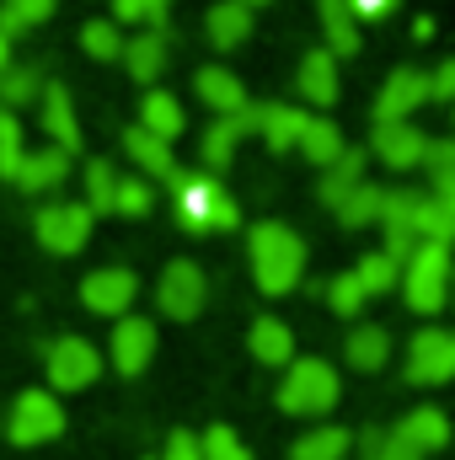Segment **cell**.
<instances>
[{
    "mask_svg": "<svg viewBox=\"0 0 455 460\" xmlns=\"http://www.w3.org/2000/svg\"><path fill=\"white\" fill-rule=\"evenodd\" d=\"M391 5H397V0H348V11H353V16H386Z\"/></svg>",
    "mask_w": 455,
    "mask_h": 460,
    "instance_id": "48",
    "label": "cell"
},
{
    "mask_svg": "<svg viewBox=\"0 0 455 460\" xmlns=\"http://www.w3.org/2000/svg\"><path fill=\"white\" fill-rule=\"evenodd\" d=\"M300 97L317 102V108H333L338 102V59L327 49H311L300 59Z\"/></svg>",
    "mask_w": 455,
    "mask_h": 460,
    "instance_id": "20",
    "label": "cell"
},
{
    "mask_svg": "<svg viewBox=\"0 0 455 460\" xmlns=\"http://www.w3.org/2000/svg\"><path fill=\"white\" fill-rule=\"evenodd\" d=\"M38 102H43V134H49V145L70 155V150L81 145V123H76V102H70V92H65L59 81H49Z\"/></svg>",
    "mask_w": 455,
    "mask_h": 460,
    "instance_id": "16",
    "label": "cell"
},
{
    "mask_svg": "<svg viewBox=\"0 0 455 460\" xmlns=\"http://www.w3.org/2000/svg\"><path fill=\"white\" fill-rule=\"evenodd\" d=\"M161 460H204V456H199V439L177 429V434L166 439V456H161Z\"/></svg>",
    "mask_w": 455,
    "mask_h": 460,
    "instance_id": "46",
    "label": "cell"
},
{
    "mask_svg": "<svg viewBox=\"0 0 455 460\" xmlns=\"http://www.w3.org/2000/svg\"><path fill=\"white\" fill-rule=\"evenodd\" d=\"M156 300H161V311H166V316H177V322H193V316L204 311V300H210L204 268H199L193 257H177V262H166V273H161V284H156Z\"/></svg>",
    "mask_w": 455,
    "mask_h": 460,
    "instance_id": "8",
    "label": "cell"
},
{
    "mask_svg": "<svg viewBox=\"0 0 455 460\" xmlns=\"http://www.w3.org/2000/svg\"><path fill=\"white\" fill-rule=\"evenodd\" d=\"M391 439H397L402 450H413V456H429V450L451 445V418H445L440 407H413V412L391 429Z\"/></svg>",
    "mask_w": 455,
    "mask_h": 460,
    "instance_id": "14",
    "label": "cell"
},
{
    "mask_svg": "<svg viewBox=\"0 0 455 460\" xmlns=\"http://www.w3.org/2000/svg\"><path fill=\"white\" fill-rule=\"evenodd\" d=\"M279 407L295 418L338 407V369L327 358H290V375L279 385Z\"/></svg>",
    "mask_w": 455,
    "mask_h": 460,
    "instance_id": "4",
    "label": "cell"
},
{
    "mask_svg": "<svg viewBox=\"0 0 455 460\" xmlns=\"http://www.w3.org/2000/svg\"><path fill=\"white\" fill-rule=\"evenodd\" d=\"M92 220H97V215H92L86 204H49V209L38 215V241H43L49 252H59V257H70V252L86 246Z\"/></svg>",
    "mask_w": 455,
    "mask_h": 460,
    "instance_id": "11",
    "label": "cell"
},
{
    "mask_svg": "<svg viewBox=\"0 0 455 460\" xmlns=\"http://www.w3.org/2000/svg\"><path fill=\"white\" fill-rule=\"evenodd\" d=\"M364 456L370 460H424V456H413V450H402L397 439H386V434H364Z\"/></svg>",
    "mask_w": 455,
    "mask_h": 460,
    "instance_id": "45",
    "label": "cell"
},
{
    "mask_svg": "<svg viewBox=\"0 0 455 460\" xmlns=\"http://www.w3.org/2000/svg\"><path fill=\"white\" fill-rule=\"evenodd\" d=\"M257 118H263V108L252 102V108H241L236 118H220V123L204 134V166H210V172H226L230 155H236V139L257 134Z\"/></svg>",
    "mask_w": 455,
    "mask_h": 460,
    "instance_id": "17",
    "label": "cell"
},
{
    "mask_svg": "<svg viewBox=\"0 0 455 460\" xmlns=\"http://www.w3.org/2000/svg\"><path fill=\"white\" fill-rule=\"evenodd\" d=\"M123 150L134 155V166H139L145 177H172V172H177L172 145H166V139H156V134H145V128H129V134H123Z\"/></svg>",
    "mask_w": 455,
    "mask_h": 460,
    "instance_id": "25",
    "label": "cell"
},
{
    "mask_svg": "<svg viewBox=\"0 0 455 460\" xmlns=\"http://www.w3.org/2000/svg\"><path fill=\"white\" fill-rule=\"evenodd\" d=\"M199 456H204V460H252V450L241 445V434H236V429L215 423V429L199 439Z\"/></svg>",
    "mask_w": 455,
    "mask_h": 460,
    "instance_id": "38",
    "label": "cell"
},
{
    "mask_svg": "<svg viewBox=\"0 0 455 460\" xmlns=\"http://www.w3.org/2000/svg\"><path fill=\"white\" fill-rule=\"evenodd\" d=\"M123 65H129L134 81H156L161 65H166V27H150L134 43H123Z\"/></svg>",
    "mask_w": 455,
    "mask_h": 460,
    "instance_id": "24",
    "label": "cell"
},
{
    "mask_svg": "<svg viewBox=\"0 0 455 460\" xmlns=\"http://www.w3.org/2000/svg\"><path fill=\"white\" fill-rule=\"evenodd\" d=\"M424 193H429L424 199V241L451 246L455 241V177H434Z\"/></svg>",
    "mask_w": 455,
    "mask_h": 460,
    "instance_id": "19",
    "label": "cell"
},
{
    "mask_svg": "<svg viewBox=\"0 0 455 460\" xmlns=\"http://www.w3.org/2000/svg\"><path fill=\"white\" fill-rule=\"evenodd\" d=\"M11 70V38H0V75Z\"/></svg>",
    "mask_w": 455,
    "mask_h": 460,
    "instance_id": "49",
    "label": "cell"
},
{
    "mask_svg": "<svg viewBox=\"0 0 455 460\" xmlns=\"http://www.w3.org/2000/svg\"><path fill=\"white\" fill-rule=\"evenodd\" d=\"M451 284H455V268H451Z\"/></svg>",
    "mask_w": 455,
    "mask_h": 460,
    "instance_id": "51",
    "label": "cell"
},
{
    "mask_svg": "<svg viewBox=\"0 0 455 460\" xmlns=\"http://www.w3.org/2000/svg\"><path fill=\"white\" fill-rule=\"evenodd\" d=\"M380 209H386V188H375V182H359L348 199L338 204V220L348 230H364L370 220H380Z\"/></svg>",
    "mask_w": 455,
    "mask_h": 460,
    "instance_id": "32",
    "label": "cell"
},
{
    "mask_svg": "<svg viewBox=\"0 0 455 460\" xmlns=\"http://www.w3.org/2000/svg\"><path fill=\"white\" fill-rule=\"evenodd\" d=\"M343 456H348V429H311L290 450V460H343Z\"/></svg>",
    "mask_w": 455,
    "mask_h": 460,
    "instance_id": "34",
    "label": "cell"
},
{
    "mask_svg": "<svg viewBox=\"0 0 455 460\" xmlns=\"http://www.w3.org/2000/svg\"><path fill=\"white\" fill-rule=\"evenodd\" d=\"M429 155V134L413 128V123H375V161H386L391 172H407V166H424Z\"/></svg>",
    "mask_w": 455,
    "mask_h": 460,
    "instance_id": "13",
    "label": "cell"
},
{
    "mask_svg": "<svg viewBox=\"0 0 455 460\" xmlns=\"http://www.w3.org/2000/svg\"><path fill=\"white\" fill-rule=\"evenodd\" d=\"M139 128L172 145V139L183 134V108H177V97H166V92H150V97L139 102Z\"/></svg>",
    "mask_w": 455,
    "mask_h": 460,
    "instance_id": "28",
    "label": "cell"
},
{
    "mask_svg": "<svg viewBox=\"0 0 455 460\" xmlns=\"http://www.w3.org/2000/svg\"><path fill=\"white\" fill-rule=\"evenodd\" d=\"M364 161H370L364 150H343L338 161L322 172V188H317V193H322V204H333V209H338L343 199H348V193L364 182Z\"/></svg>",
    "mask_w": 455,
    "mask_h": 460,
    "instance_id": "27",
    "label": "cell"
},
{
    "mask_svg": "<svg viewBox=\"0 0 455 460\" xmlns=\"http://www.w3.org/2000/svg\"><path fill=\"white\" fill-rule=\"evenodd\" d=\"M210 43L215 49H241L246 38H252V11L246 5H236V0H220V5H210Z\"/></svg>",
    "mask_w": 455,
    "mask_h": 460,
    "instance_id": "26",
    "label": "cell"
},
{
    "mask_svg": "<svg viewBox=\"0 0 455 460\" xmlns=\"http://www.w3.org/2000/svg\"><path fill=\"white\" fill-rule=\"evenodd\" d=\"M300 128H306V108H290V102H273V108H263V118H257V134L279 155L300 145Z\"/></svg>",
    "mask_w": 455,
    "mask_h": 460,
    "instance_id": "23",
    "label": "cell"
},
{
    "mask_svg": "<svg viewBox=\"0 0 455 460\" xmlns=\"http://www.w3.org/2000/svg\"><path fill=\"white\" fill-rule=\"evenodd\" d=\"M193 86H199V97H204V102H210L220 118H236L241 108H252V102H246V86H241L230 70H220V65H204Z\"/></svg>",
    "mask_w": 455,
    "mask_h": 460,
    "instance_id": "22",
    "label": "cell"
},
{
    "mask_svg": "<svg viewBox=\"0 0 455 460\" xmlns=\"http://www.w3.org/2000/svg\"><path fill=\"white\" fill-rule=\"evenodd\" d=\"M455 375V332H440V327H424L413 348H407V380L413 385H440Z\"/></svg>",
    "mask_w": 455,
    "mask_h": 460,
    "instance_id": "9",
    "label": "cell"
},
{
    "mask_svg": "<svg viewBox=\"0 0 455 460\" xmlns=\"http://www.w3.org/2000/svg\"><path fill=\"white\" fill-rule=\"evenodd\" d=\"M424 188H397L386 193V209H380V226H386V257H397L402 268L413 262V252L424 246Z\"/></svg>",
    "mask_w": 455,
    "mask_h": 460,
    "instance_id": "5",
    "label": "cell"
},
{
    "mask_svg": "<svg viewBox=\"0 0 455 460\" xmlns=\"http://www.w3.org/2000/svg\"><path fill=\"white\" fill-rule=\"evenodd\" d=\"M150 182L145 177H118V188H113V215H145L150 209Z\"/></svg>",
    "mask_w": 455,
    "mask_h": 460,
    "instance_id": "41",
    "label": "cell"
},
{
    "mask_svg": "<svg viewBox=\"0 0 455 460\" xmlns=\"http://www.w3.org/2000/svg\"><path fill=\"white\" fill-rule=\"evenodd\" d=\"M43 364H49V385L54 391H86L103 375V353L86 338H54L43 348Z\"/></svg>",
    "mask_w": 455,
    "mask_h": 460,
    "instance_id": "7",
    "label": "cell"
},
{
    "mask_svg": "<svg viewBox=\"0 0 455 460\" xmlns=\"http://www.w3.org/2000/svg\"><path fill=\"white\" fill-rule=\"evenodd\" d=\"M43 97V86H38V70H27V65H16V70H5L0 75V108L11 113L16 102H38Z\"/></svg>",
    "mask_w": 455,
    "mask_h": 460,
    "instance_id": "36",
    "label": "cell"
},
{
    "mask_svg": "<svg viewBox=\"0 0 455 460\" xmlns=\"http://www.w3.org/2000/svg\"><path fill=\"white\" fill-rule=\"evenodd\" d=\"M166 5H172V0H113V16H123V22H150V27H166Z\"/></svg>",
    "mask_w": 455,
    "mask_h": 460,
    "instance_id": "43",
    "label": "cell"
},
{
    "mask_svg": "<svg viewBox=\"0 0 455 460\" xmlns=\"http://www.w3.org/2000/svg\"><path fill=\"white\" fill-rule=\"evenodd\" d=\"M353 279H359V289H364V295H386V289L402 279V262H397V257H386V252H370V257L353 268Z\"/></svg>",
    "mask_w": 455,
    "mask_h": 460,
    "instance_id": "35",
    "label": "cell"
},
{
    "mask_svg": "<svg viewBox=\"0 0 455 460\" xmlns=\"http://www.w3.org/2000/svg\"><path fill=\"white\" fill-rule=\"evenodd\" d=\"M166 182H172V199H177V220L193 230V235H204V230H236V226H241L236 199H230V193L215 182V177H210V172H172Z\"/></svg>",
    "mask_w": 455,
    "mask_h": 460,
    "instance_id": "2",
    "label": "cell"
},
{
    "mask_svg": "<svg viewBox=\"0 0 455 460\" xmlns=\"http://www.w3.org/2000/svg\"><path fill=\"white\" fill-rule=\"evenodd\" d=\"M134 295H139V279L129 268H97L81 279V305L92 316H123L134 305Z\"/></svg>",
    "mask_w": 455,
    "mask_h": 460,
    "instance_id": "10",
    "label": "cell"
},
{
    "mask_svg": "<svg viewBox=\"0 0 455 460\" xmlns=\"http://www.w3.org/2000/svg\"><path fill=\"white\" fill-rule=\"evenodd\" d=\"M322 5V27H327V54H353L359 49V27H353V11L348 0H317Z\"/></svg>",
    "mask_w": 455,
    "mask_h": 460,
    "instance_id": "31",
    "label": "cell"
},
{
    "mask_svg": "<svg viewBox=\"0 0 455 460\" xmlns=\"http://www.w3.org/2000/svg\"><path fill=\"white\" fill-rule=\"evenodd\" d=\"M295 150H306V161H317V166H333L343 150V134H338V123H327V118H306V128H300V145Z\"/></svg>",
    "mask_w": 455,
    "mask_h": 460,
    "instance_id": "30",
    "label": "cell"
},
{
    "mask_svg": "<svg viewBox=\"0 0 455 460\" xmlns=\"http://www.w3.org/2000/svg\"><path fill=\"white\" fill-rule=\"evenodd\" d=\"M327 300H333V311H338V316H359V305H364L370 295L359 289V279H353V273H338V279L327 284Z\"/></svg>",
    "mask_w": 455,
    "mask_h": 460,
    "instance_id": "42",
    "label": "cell"
},
{
    "mask_svg": "<svg viewBox=\"0 0 455 460\" xmlns=\"http://www.w3.org/2000/svg\"><path fill=\"white\" fill-rule=\"evenodd\" d=\"M429 86H434V97H445V102H455V59H445L434 75H429Z\"/></svg>",
    "mask_w": 455,
    "mask_h": 460,
    "instance_id": "47",
    "label": "cell"
},
{
    "mask_svg": "<svg viewBox=\"0 0 455 460\" xmlns=\"http://www.w3.org/2000/svg\"><path fill=\"white\" fill-rule=\"evenodd\" d=\"M429 97H434V86H429L424 70H397L375 97V123H407V113L424 108Z\"/></svg>",
    "mask_w": 455,
    "mask_h": 460,
    "instance_id": "12",
    "label": "cell"
},
{
    "mask_svg": "<svg viewBox=\"0 0 455 460\" xmlns=\"http://www.w3.org/2000/svg\"><path fill=\"white\" fill-rule=\"evenodd\" d=\"M22 123H16V113H5L0 108V177H16V166H22Z\"/></svg>",
    "mask_w": 455,
    "mask_h": 460,
    "instance_id": "40",
    "label": "cell"
},
{
    "mask_svg": "<svg viewBox=\"0 0 455 460\" xmlns=\"http://www.w3.org/2000/svg\"><path fill=\"white\" fill-rule=\"evenodd\" d=\"M236 5H246V11H252V5H268V0H236Z\"/></svg>",
    "mask_w": 455,
    "mask_h": 460,
    "instance_id": "50",
    "label": "cell"
},
{
    "mask_svg": "<svg viewBox=\"0 0 455 460\" xmlns=\"http://www.w3.org/2000/svg\"><path fill=\"white\" fill-rule=\"evenodd\" d=\"M5 434H11V445H49V439L65 434V407L49 391H22L16 407H11Z\"/></svg>",
    "mask_w": 455,
    "mask_h": 460,
    "instance_id": "6",
    "label": "cell"
},
{
    "mask_svg": "<svg viewBox=\"0 0 455 460\" xmlns=\"http://www.w3.org/2000/svg\"><path fill=\"white\" fill-rule=\"evenodd\" d=\"M156 358V327L145 316H118L113 327V364L118 375H139Z\"/></svg>",
    "mask_w": 455,
    "mask_h": 460,
    "instance_id": "15",
    "label": "cell"
},
{
    "mask_svg": "<svg viewBox=\"0 0 455 460\" xmlns=\"http://www.w3.org/2000/svg\"><path fill=\"white\" fill-rule=\"evenodd\" d=\"M343 358H348V369L375 375V369L391 358V332H386V327H375V322L353 327V332H348V343H343Z\"/></svg>",
    "mask_w": 455,
    "mask_h": 460,
    "instance_id": "21",
    "label": "cell"
},
{
    "mask_svg": "<svg viewBox=\"0 0 455 460\" xmlns=\"http://www.w3.org/2000/svg\"><path fill=\"white\" fill-rule=\"evenodd\" d=\"M451 246H440V241H424L413 252V262L402 268V289H407V305L418 316H440V305L451 295Z\"/></svg>",
    "mask_w": 455,
    "mask_h": 460,
    "instance_id": "3",
    "label": "cell"
},
{
    "mask_svg": "<svg viewBox=\"0 0 455 460\" xmlns=\"http://www.w3.org/2000/svg\"><path fill=\"white\" fill-rule=\"evenodd\" d=\"M113 188H118V172L108 161H92L86 166V193H92V215H113Z\"/></svg>",
    "mask_w": 455,
    "mask_h": 460,
    "instance_id": "39",
    "label": "cell"
},
{
    "mask_svg": "<svg viewBox=\"0 0 455 460\" xmlns=\"http://www.w3.org/2000/svg\"><path fill=\"white\" fill-rule=\"evenodd\" d=\"M424 166H429L434 177H455V139H429V155H424Z\"/></svg>",
    "mask_w": 455,
    "mask_h": 460,
    "instance_id": "44",
    "label": "cell"
},
{
    "mask_svg": "<svg viewBox=\"0 0 455 460\" xmlns=\"http://www.w3.org/2000/svg\"><path fill=\"white\" fill-rule=\"evenodd\" d=\"M65 172H70V155L54 150V145H43V150H27V155H22V166H16L11 182H16L22 193H49V188L65 182Z\"/></svg>",
    "mask_w": 455,
    "mask_h": 460,
    "instance_id": "18",
    "label": "cell"
},
{
    "mask_svg": "<svg viewBox=\"0 0 455 460\" xmlns=\"http://www.w3.org/2000/svg\"><path fill=\"white\" fill-rule=\"evenodd\" d=\"M81 49L92 59H123V32H118L113 22H86L81 27Z\"/></svg>",
    "mask_w": 455,
    "mask_h": 460,
    "instance_id": "37",
    "label": "cell"
},
{
    "mask_svg": "<svg viewBox=\"0 0 455 460\" xmlns=\"http://www.w3.org/2000/svg\"><path fill=\"white\" fill-rule=\"evenodd\" d=\"M246 246H252V279H257L263 295H290V289L300 284L306 241L284 226V220H263V226H252Z\"/></svg>",
    "mask_w": 455,
    "mask_h": 460,
    "instance_id": "1",
    "label": "cell"
},
{
    "mask_svg": "<svg viewBox=\"0 0 455 460\" xmlns=\"http://www.w3.org/2000/svg\"><path fill=\"white\" fill-rule=\"evenodd\" d=\"M59 0H0V38H16L27 27H38L43 16H54Z\"/></svg>",
    "mask_w": 455,
    "mask_h": 460,
    "instance_id": "33",
    "label": "cell"
},
{
    "mask_svg": "<svg viewBox=\"0 0 455 460\" xmlns=\"http://www.w3.org/2000/svg\"><path fill=\"white\" fill-rule=\"evenodd\" d=\"M246 343H252V358H263V364H290L295 358V332L284 322H273V316H263Z\"/></svg>",
    "mask_w": 455,
    "mask_h": 460,
    "instance_id": "29",
    "label": "cell"
}]
</instances>
